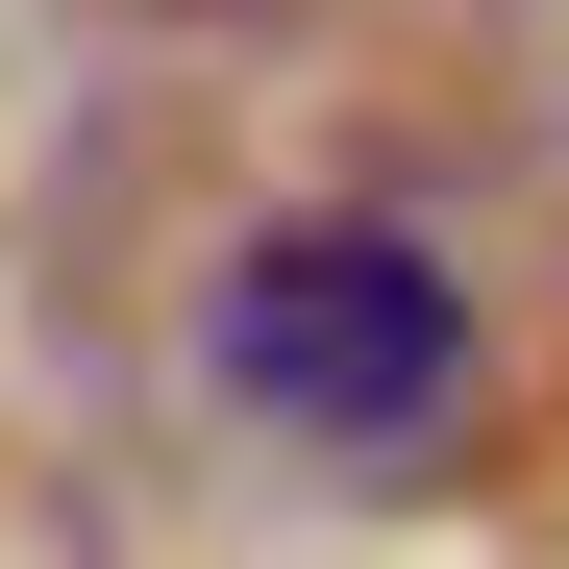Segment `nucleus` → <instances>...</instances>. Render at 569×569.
<instances>
[{
  "label": "nucleus",
  "mask_w": 569,
  "mask_h": 569,
  "mask_svg": "<svg viewBox=\"0 0 569 569\" xmlns=\"http://www.w3.org/2000/svg\"><path fill=\"white\" fill-rule=\"evenodd\" d=\"M199 347H223V397L272 446H421L470 397V298H446L421 223H248L223 298H199Z\"/></svg>",
  "instance_id": "nucleus-1"
}]
</instances>
